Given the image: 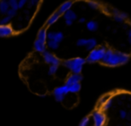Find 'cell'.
Instances as JSON below:
<instances>
[{
	"instance_id": "6",
	"label": "cell",
	"mask_w": 131,
	"mask_h": 126,
	"mask_svg": "<svg viewBox=\"0 0 131 126\" xmlns=\"http://www.w3.org/2000/svg\"><path fill=\"white\" fill-rule=\"evenodd\" d=\"M93 126H103L106 122V116L102 112L95 111L92 115Z\"/></svg>"
},
{
	"instance_id": "24",
	"label": "cell",
	"mask_w": 131,
	"mask_h": 126,
	"mask_svg": "<svg viewBox=\"0 0 131 126\" xmlns=\"http://www.w3.org/2000/svg\"><path fill=\"white\" fill-rule=\"evenodd\" d=\"M89 122H90V118L88 116H85L82 119L79 126H88L89 125Z\"/></svg>"
},
{
	"instance_id": "4",
	"label": "cell",
	"mask_w": 131,
	"mask_h": 126,
	"mask_svg": "<svg viewBox=\"0 0 131 126\" xmlns=\"http://www.w3.org/2000/svg\"><path fill=\"white\" fill-rule=\"evenodd\" d=\"M106 50H107V48H106L105 46L96 47V48H94L93 50H92L91 52L89 53V56H87L85 61L90 64L96 63V62H102Z\"/></svg>"
},
{
	"instance_id": "12",
	"label": "cell",
	"mask_w": 131,
	"mask_h": 126,
	"mask_svg": "<svg viewBox=\"0 0 131 126\" xmlns=\"http://www.w3.org/2000/svg\"><path fill=\"white\" fill-rule=\"evenodd\" d=\"M63 17H64V19H65V21L70 20V21H72V22H74V21H75L77 19V15L75 11L70 9V10H68V12H66V13L64 14Z\"/></svg>"
},
{
	"instance_id": "7",
	"label": "cell",
	"mask_w": 131,
	"mask_h": 126,
	"mask_svg": "<svg viewBox=\"0 0 131 126\" xmlns=\"http://www.w3.org/2000/svg\"><path fill=\"white\" fill-rule=\"evenodd\" d=\"M42 57H43V60L46 64L50 65H58L60 64V60L55 55H53L52 53L49 52V51L46 50L44 53H42Z\"/></svg>"
},
{
	"instance_id": "14",
	"label": "cell",
	"mask_w": 131,
	"mask_h": 126,
	"mask_svg": "<svg viewBox=\"0 0 131 126\" xmlns=\"http://www.w3.org/2000/svg\"><path fill=\"white\" fill-rule=\"evenodd\" d=\"M59 17H60L59 14H58V12H55V13L52 14V15L49 17V19L47 20V25L51 26V25H53V24H55L57 22H58V20L59 19Z\"/></svg>"
},
{
	"instance_id": "22",
	"label": "cell",
	"mask_w": 131,
	"mask_h": 126,
	"mask_svg": "<svg viewBox=\"0 0 131 126\" xmlns=\"http://www.w3.org/2000/svg\"><path fill=\"white\" fill-rule=\"evenodd\" d=\"M87 5L91 9H99L100 8V4L98 2H94V1H88L87 2Z\"/></svg>"
},
{
	"instance_id": "29",
	"label": "cell",
	"mask_w": 131,
	"mask_h": 126,
	"mask_svg": "<svg viewBox=\"0 0 131 126\" xmlns=\"http://www.w3.org/2000/svg\"><path fill=\"white\" fill-rule=\"evenodd\" d=\"M73 22H72V21H70V20H66L65 21V23L67 24L68 26H71L72 24H73Z\"/></svg>"
},
{
	"instance_id": "2",
	"label": "cell",
	"mask_w": 131,
	"mask_h": 126,
	"mask_svg": "<svg viewBox=\"0 0 131 126\" xmlns=\"http://www.w3.org/2000/svg\"><path fill=\"white\" fill-rule=\"evenodd\" d=\"M129 55L121 51H113L109 48L106 50L104 56L102 60V63L108 66L115 67L118 65H125L128 62Z\"/></svg>"
},
{
	"instance_id": "21",
	"label": "cell",
	"mask_w": 131,
	"mask_h": 126,
	"mask_svg": "<svg viewBox=\"0 0 131 126\" xmlns=\"http://www.w3.org/2000/svg\"><path fill=\"white\" fill-rule=\"evenodd\" d=\"M58 65H49V70H48V74L49 75H54L58 72Z\"/></svg>"
},
{
	"instance_id": "13",
	"label": "cell",
	"mask_w": 131,
	"mask_h": 126,
	"mask_svg": "<svg viewBox=\"0 0 131 126\" xmlns=\"http://www.w3.org/2000/svg\"><path fill=\"white\" fill-rule=\"evenodd\" d=\"M47 33H48L47 29H46V28H41V29L39 31L38 35H37V40L46 43V42H47Z\"/></svg>"
},
{
	"instance_id": "3",
	"label": "cell",
	"mask_w": 131,
	"mask_h": 126,
	"mask_svg": "<svg viewBox=\"0 0 131 126\" xmlns=\"http://www.w3.org/2000/svg\"><path fill=\"white\" fill-rule=\"evenodd\" d=\"M86 63L85 59L83 57H75L72 59H68L63 62V65L69 69L74 74H81L84 64Z\"/></svg>"
},
{
	"instance_id": "17",
	"label": "cell",
	"mask_w": 131,
	"mask_h": 126,
	"mask_svg": "<svg viewBox=\"0 0 131 126\" xmlns=\"http://www.w3.org/2000/svg\"><path fill=\"white\" fill-rule=\"evenodd\" d=\"M68 89H69V93H77V92L80 91L81 90V84L80 83H75V84H73L71 85V86L68 87Z\"/></svg>"
},
{
	"instance_id": "15",
	"label": "cell",
	"mask_w": 131,
	"mask_h": 126,
	"mask_svg": "<svg viewBox=\"0 0 131 126\" xmlns=\"http://www.w3.org/2000/svg\"><path fill=\"white\" fill-rule=\"evenodd\" d=\"M98 22L95 21H89L86 22V28L90 31H96L98 30Z\"/></svg>"
},
{
	"instance_id": "26",
	"label": "cell",
	"mask_w": 131,
	"mask_h": 126,
	"mask_svg": "<svg viewBox=\"0 0 131 126\" xmlns=\"http://www.w3.org/2000/svg\"><path fill=\"white\" fill-rule=\"evenodd\" d=\"M119 116H120V118H122V119L127 118V113L125 111V110H120V111H119Z\"/></svg>"
},
{
	"instance_id": "25",
	"label": "cell",
	"mask_w": 131,
	"mask_h": 126,
	"mask_svg": "<svg viewBox=\"0 0 131 126\" xmlns=\"http://www.w3.org/2000/svg\"><path fill=\"white\" fill-rule=\"evenodd\" d=\"M55 33L56 32H54V31H49L47 33V40H54Z\"/></svg>"
},
{
	"instance_id": "27",
	"label": "cell",
	"mask_w": 131,
	"mask_h": 126,
	"mask_svg": "<svg viewBox=\"0 0 131 126\" xmlns=\"http://www.w3.org/2000/svg\"><path fill=\"white\" fill-rule=\"evenodd\" d=\"M109 97H110V96H104V97H102V98L100 99V103H101V104H102V105H103L104 103H105L106 101H107L108 99L110 98Z\"/></svg>"
},
{
	"instance_id": "19",
	"label": "cell",
	"mask_w": 131,
	"mask_h": 126,
	"mask_svg": "<svg viewBox=\"0 0 131 126\" xmlns=\"http://www.w3.org/2000/svg\"><path fill=\"white\" fill-rule=\"evenodd\" d=\"M64 40V34L63 32H61V31H58V32L55 33V38H54V40L56 42H58V44L60 43V42H62Z\"/></svg>"
},
{
	"instance_id": "1",
	"label": "cell",
	"mask_w": 131,
	"mask_h": 126,
	"mask_svg": "<svg viewBox=\"0 0 131 126\" xmlns=\"http://www.w3.org/2000/svg\"><path fill=\"white\" fill-rule=\"evenodd\" d=\"M39 4L36 0H0V37L14 36L26 30Z\"/></svg>"
},
{
	"instance_id": "9",
	"label": "cell",
	"mask_w": 131,
	"mask_h": 126,
	"mask_svg": "<svg viewBox=\"0 0 131 126\" xmlns=\"http://www.w3.org/2000/svg\"><path fill=\"white\" fill-rule=\"evenodd\" d=\"M33 47H34V50L36 51L37 53H41V54L45 52L46 48H47L46 43L40 41V40H36L34 41V45H33Z\"/></svg>"
},
{
	"instance_id": "10",
	"label": "cell",
	"mask_w": 131,
	"mask_h": 126,
	"mask_svg": "<svg viewBox=\"0 0 131 126\" xmlns=\"http://www.w3.org/2000/svg\"><path fill=\"white\" fill-rule=\"evenodd\" d=\"M72 6H73V2L72 1H68V2H65L59 6L58 10V13L59 15H64L66 12H68V10L71 9Z\"/></svg>"
},
{
	"instance_id": "28",
	"label": "cell",
	"mask_w": 131,
	"mask_h": 126,
	"mask_svg": "<svg viewBox=\"0 0 131 126\" xmlns=\"http://www.w3.org/2000/svg\"><path fill=\"white\" fill-rule=\"evenodd\" d=\"M127 40H128V43L131 45V29H129L127 31Z\"/></svg>"
},
{
	"instance_id": "23",
	"label": "cell",
	"mask_w": 131,
	"mask_h": 126,
	"mask_svg": "<svg viewBox=\"0 0 131 126\" xmlns=\"http://www.w3.org/2000/svg\"><path fill=\"white\" fill-rule=\"evenodd\" d=\"M87 43V39H79L77 41V47H85Z\"/></svg>"
},
{
	"instance_id": "5",
	"label": "cell",
	"mask_w": 131,
	"mask_h": 126,
	"mask_svg": "<svg viewBox=\"0 0 131 126\" xmlns=\"http://www.w3.org/2000/svg\"><path fill=\"white\" fill-rule=\"evenodd\" d=\"M68 94H69V89L67 85L57 87L53 90V96L55 97L57 102H62L63 100H65L66 96H68Z\"/></svg>"
},
{
	"instance_id": "18",
	"label": "cell",
	"mask_w": 131,
	"mask_h": 126,
	"mask_svg": "<svg viewBox=\"0 0 131 126\" xmlns=\"http://www.w3.org/2000/svg\"><path fill=\"white\" fill-rule=\"evenodd\" d=\"M113 18L118 22H122L124 21V19L122 18L121 15H120V11L117 9H113Z\"/></svg>"
},
{
	"instance_id": "30",
	"label": "cell",
	"mask_w": 131,
	"mask_h": 126,
	"mask_svg": "<svg viewBox=\"0 0 131 126\" xmlns=\"http://www.w3.org/2000/svg\"><path fill=\"white\" fill-rule=\"evenodd\" d=\"M84 22H85V18H84V17H82V18L79 19V22H80V23H84Z\"/></svg>"
},
{
	"instance_id": "16",
	"label": "cell",
	"mask_w": 131,
	"mask_h": 126,
	"mask_svg": "<svg viewBox=\"0 0 131 126\" xmlns=\"http://www.w3.org/2000/svg\"><path fill=\"white\" fill-rule=\"evenodd\" d=\"M46 46H47L49 48H50L51 50H56V49H58V47H59V44L55 41V40H47Z\"/></svg>"
},
{
	"instance_id": "11",
	"label": "cell",
	"mask_w": 131,
	"mask_h": 126,
	"mask_svg": "<svg viewBox=\"0 0 131 126\" xmlns=\"http://www.w3.org/2000/svg\"><path fill=\"white\" fill-rule=\"evenodd\" d=\"M97 44H98V42H97V40H95V39H93V38L88 39L87 43H86V46L84 47H85V49L87 51H90V52H91L92 50H93L94 48H96Z\"/></svg>"
},
{
	"instance_id": "8",
	"label": "cell",
	"mask_w": 131,
	"mask_h": 126,
	"mask_svg": "<svg viewBox=\"0 0 131 126\" xmlns=\"http://www.w3.org/2000/svg\"><path fill=\"white\" fill-rule=\"evenodd\" d=\"M83 80V76L81 74H74L72 73L71 75H69L66 81L65 85H67L68 87L71 86L73 84H75V83H80V81Z\"/></svg>"
},
{
	"instance_id": "20",
	"label": "cell",
	"mask_w": 131,
	"mask_h": 126,
	"mask_svg": "<svg viewBox=\"0 0 131 126\" xmlns=\"http://www.w3.org/2000/svg\"><path fill=\"white\" fill-rule=\"evenodd\" d=\"M112 104H113V99L112 98H109L103 105H102V109H103L104 111L110 109V108L111 107V106H112Z\"/></svg>"
}]
</instances>
